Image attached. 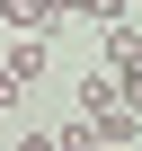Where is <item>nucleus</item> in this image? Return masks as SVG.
Here are the masks:
<instances>
[{"label": "nucleus", "mask_w": 142, "mask_h": 151, "mask_svg": "<svg viewBox=\"0 0 142 151\" xmlns=\"http://www.w3.org/2000/svg\"><path fill=\"white\" fill-rule=\"evenodd\" d=\"M0 27H18V36H36V45H53V27H62V9H53V0H0Z\"/></svg>", "instance_id": "1"}, {"label": "nucleus", "mask_w": 142, "mask_h": 151, "mask_svg": "<svg viewBox=\"0 0 142 151\" xmlns=\"http://www.w3.org/2000/svg\"><path fill=\"white\" fill-rule=\"evenodd\" d=\"M115 107V71H80L71 80V116H107Z\"/></svg>", "instance_id": "2"}, {"label": "nucleus", "mask_w": 142, "mask_h": 151, "mask_svg": "<svg viewBox=\"0 0 142 151\" xmlns=\"http://www.w3.org/2000/svg\"><path fill=\"white\" fill-rule=\"evenodd\" d=\"M0 71H9V80H44V45H36V36H18V45H9V62H0Z\"/></svg>", "instance_id": "3"}, {"label": "nucleus", "mask_w": 142, "mask_h": 151, "mask_svg": "<svg viewBox=\"0 0 142 151\" xmlns=\"http://www.w3.org/2000/svg\"><path fill=\"white\" fill-rule=\"evenodd\" d=\"M53 151H107V142H98L89 116H62V124H53Z\"/></svg>", "instance_id": "4"}, {"label": "nucleus", "mask_w": 142, "mask_h": 151, "mask_svg": "<svg viewBox=\"0 0 142 151\" xmlns=\"http://www.w3.org/2000/svg\"><path fill=\"white\" fill-rule=\"evenodd\" d=\"M115 107H124V116H142V53L115 71Z\"/></svg>", "instance_id": "5"}, {"label": "nucleus", "mask_w": 142, "mask_h": 151, "mask_svg": "<svg viewBox=\"0 0 142 151\" xmlns=\"http://www.w3.org/2000/svg\"><path fill=\"white\" fill-rule=\"evenodd\" d=\"M18 98H27V80H9V71H0V116H9Z\"/></svg>", "instance_id": "6"}, {"label": "nucleus", "mask_w": 142, "mask_h": 151, "mask_svg": "<svg viewBox=\"0 0 142 151\" xmlns=\"http://www.w3.org/2000/svg\"><path fill=\"white\" fill-rule=\"evenodd\" d=\"M18 151H53V133H27V142H18Z\"/></svg>", "instance_id": "7"}]
</instances>
